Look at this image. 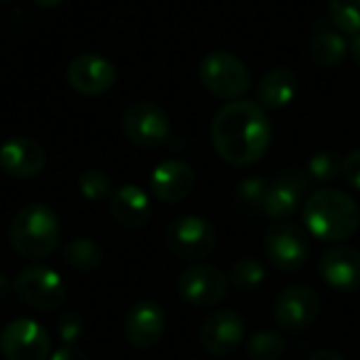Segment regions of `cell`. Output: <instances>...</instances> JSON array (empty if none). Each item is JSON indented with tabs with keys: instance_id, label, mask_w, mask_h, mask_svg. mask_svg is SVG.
<instances>
[{
	"instance_id": "cell-20",
	"label": "cell",
	"mask_w": 360,
	"mask_h": 360,
	"mask_svg": "<svg viewBox=\"0 0 360 360\" xmlns=\"http://www.w3.org/2000/svg\"><path fill=\"white\" fill-rule=\"evenodd\" d=\"M300 78L291 68H274L266 72L255 89V99L264 110H281L297 95Z\"/></svg>"
},
{
	"instance_id": "cell-33",
	"label": "cell",
	"mask_w": 360,
	"mask_h": 360,
	"mask_svg": "<svg viewBox=\"0 0 360 360\" xmlns=\"http://www.w3.org/2000/svg\"><path fill=\"white\" fill-rule=\"evenodd\" d=\"M350 51H352V59L354 63L360 68V34L352 36V42H350Z\"/></svg>"
},
{
	"instance_id": "cell-32",
	"label": "cell",
	"mask_w": 360,
	"mask_h": 360,
	"mask_svg": "<svg viewBox=\"0 0 360 360\" xmlns=\"http://www.w3.org/2000/svg\"><path fill=\"white\" fill-rule=\"evenodd\" d=\"M308 360H346V359H344V354H340V352H335V350H319V352H314V354H312Z\"/></svg>"
},
{
	"instance_id": "cell-10",
	"label": "cell",
	"mask_w": 360,
	"mask_h": 360,
	"mask_svg": "<svg viewBox=\"0 0 360 360\" xmlns=\"http://www.w3.org/2000/svg\"><path fill=\"white\" fill-rule=\"evenodd\" d=\"M0 350L6 360H49L51 338L32 319H15L0 331Z\"/></svg>"
},
{
	"instance_id": "cell-14",
	"label": "cell",
	"mask_w": 360,
	"mask_h": 360,
	"mask_svg": "<svg viewBox=\"0 0 360 360\" xmlns=\"http://www.w3.org/2000/svg\"><path fill=\"white\" fill-rule=\"evenodd\" d=\"M200 344L211 356H228L245 338V319L236 310H217L200 327Z\"/></svg>"
},
{
	"instance_id": "cell-35",
	"label": "cell",
	"mask_w": 360,
	"mask_h": 360,
	"mask_svg": "<svg viewBox=\"0 0 360 360\" xmlns=\"http://www.w3.org/2000/svg\"><path fill=\"white\" fill-rule=\"evenodd\" d=\"M38 6H44V8H53V6H59L63 0H34Z\"/></svg>"
},
{
	"instance_id": "cell-11",
	"label": "cell",
	"mask_w": 360,
	"mask_h": 360,
	"mask_svg": "<svg viewBox=\"0 0 360 360\" xmlns=\"http://www.w3.org/2000/svg\"><path fill=\"white\" fill-rule=\"evenodd\" d=\"M321 314V297L308 285L287 287L274 302L276 325L287 333L308 331Z\"/></svg>"
},
{
	"instance_id": "cell-23",
	"label": "cell",
	"mask_w": 360,
	"mask_h": 360,
	"mask_svg": "<svg viewBox=\"0 0 360 360\" xmlns=\"http://www.w3.org/2000/svg\"><path fill=\"white\" fill-rule=\"evenodd\" d=\"M63 257H65V264L72 266L76 272H93L101 266L103 251H101L97 240L86 238V236H78L65 245Z\"/></svg>"
},
{
	"instance_id": "cell-18",
	"label": "cell",
	"mask_w": 360,
	"mask_h": 360,
	"mask_svg": "<svg viewBox=\"0 0 360 360\" xmlns=\"http://www.w3.org/2000/svg\"><path fill=\"white\" fill-rule=\"evenodd\" d=\"M196 184L194 169L184 160H165L150 175V190L160 202H181L186 200Z\"/></svg>"
},
{
	"instance_id": "cell-1",
	"label": "cell",
	"mask_w": 360,
	"mask_h": 360,
	"mask_svg": "<svg viewBox=\"0 0 360 360\" xmlns=\"http://www.w3.org/2000/svg\"><path fill=\"white\" fill-rule=\"evenodd\" d=\"M211 141L224 162L232 167H251L270 150L272 122L257 101L236 99L213 116Z\"/></svg>"
},
{
	"instance_id": "cell-13",
	"label": "cell",
	"mask_w": 360,
	"mask_h": 360,
	"mask_svg": "<svg viewBox=\"0 0 360 360\" xmlns=\"http://www.w3.org/2000/svg\"><path fill=\"white\" fill-rule=\"evenodd\" d=\"M308 190V175L300 169L283 171L272 184H268L264 198V213L274 221H287L300 209Z\"/></svg>"
},
{
	"instance_id": "cell-27",
	"label": "cell",
	"mask_w": 360,
	"mask_h": 360,
	"mask_svg": "<svg viewBox=\"0 0 360 360\" xmlns=\"http://www.w3.org/2000/svg\"><path fill=\"white\" fill-rule=\"evenodd\" d=\"M329 17L340 32L360 34V0H329Z\"/></svg>"
},
{
	"instance_id": "cell-15",
	"label": "cell",
	"mask_w": 360,
	"mask_h": 360,
	"mask_svg": "<svg viewBox=\"0 0 360 360\" xmlns=\"http://www.w3.org/2000/svg\"><path fill=\"white\" fill-rule=\"evenodd\" d=\"M165 310L152 300H141L133 304L124 316V338L137 350H148L156 346L165 333Z\"/></svg>"
},
{
	"instance_id": "cell-2",
	"label": "cell",
	"mask_w": 360,
	"mask_h": 360,
	"mask_svg": "<svg viewBox=\"0 0 360 360\" xmlns=\"http://www.w3.org/2000/svg\"><path fill=\"white\" fill-rule=\"evenodd\" d=\"M302 217L310 234L323 243L350 240L360 228V209L352 196L335 188L312 192L304 200Z\"/></svg>"
},
{
	"instance_id": "cell-22",
	"label": "cell",
	"mask_w": 360,
	"mask_h": 360,
	"mask_svg": "<svg viewBox=\"0 0 360 360\" xmlns=\"http://www.w3.org/2000/svg\"><path fill=\"white\" fill-rule=\"evenodd\" d=\"M268 181L264 177H245L234 188V211L243 217H253L264 211Z\"/></svg>"
},
{
	"instance_id": "cell-28",
	"label": "cell",
	"mask_w": 360,
	"mask_h": 360,
	"mask_svg": "<svg viewBox=\"0 0 360 360\" xmlns=\"http://www.w3.org/2000/svg\"><path fill=\"white\" fill-rule=\"evenodd\" d=\"M78 190L89 200H101L112 190V179L101 169H89L78 177Z\"/></svg>"
},
{
	"instance_id": "cell-4",
	"label": "cell",
	"mask_w": 360,
	"mask_h": 360,
	"mask_svg": "<svg viewBox=\"0 0 360 360\" xmlns=\"http://www.w3.org/2000/svg\"><path fill=\"white\" fill-rule=\"evenodd\" d=\"M200 82L202 86L219 97V99H230L236 101L245 97L251 89V72L245 65L243 59L228 51H213L200 61Z\"/></svg>"
},
{
	"instance_id": "cell-36",
	"label": "cell",
	"mask_w": 360,
	"mask_h": 360,
	"mask_svg": "<svg viewBox=\"0 0 360 360\" xmlns=\"http://www.w3.org/2000/svg\"><path fill=\"white\" fill-rule=\"evenodd\" d=\"M4 2H8V0H0V4H4Z\"/></svg>"
},
{
	"instance_id": "cell-6",
	"label": "cell",
	"mask_w": 360,
	"mask_h": 360,
	"mask_svg": "<svg viewBox=\"0 0 360 360\" xmlns=\"http://www.w3.org/2000/svg\"><path fill=\"white\" fill-rule=\"evenodd\" d=\"M13 289L25 306L38 312L59 310L61 304L65 302L63 278L55 270L46 266H38V264L21 268L15 276Z\"/></svg>"
},
{
	"instance_id": "cell-9",
	"label": "cell",
	"mask_w": 360,
	"mask_h": 360,
	"mask_svg": "<svg viewBox=\"0 0 360 360\" xmlns=\"http://www.w3.org/2000/svg\"><path fill=\"white\" fill-rule=\"evenodd\" d=\"M228 276L211 264H194L177 276V293L194 308H213L228 295Z\"/></svg>"
},
{
	"instance_id": "cell-26",
	"label": "cell",
	"mask_w": 360,
	"mask_h": 360,
	"mask_svg": "<svg viewBox=\"0 0 360 360\" xmlns=\"http://www.w3.org/2000/svg\"><path fill=\"white\" fill-rule=\"evenodd\" d=\"M285 354V340L276 331H259L247 344L249 360H281Z\"/></svg>"
},
{
	"instance_id": "cell-29",
	"label": "cell",
	"mask_w": 360,
	"mask_h": 360,
	"mask_svg": "<svg viewBox=\"0 0 360 360\" xmlns=\"http://www.w3.org/2000/svg\"><path fill=\"white\" fill-rule=\"evenodd\" d=\"M82 331H84L82 321L76 314H65L59 323V335H61L63 344H76L80 340Z\"/></svg>"
},
{
	"instance_id": "cell-34",
	"label": "cell",
	"mask_w": 360,
	"mask_h": 360,
	"mask_svg": "<svg viewBox=\"0 0 360 360\" xmlns=\"http://www.w3.org/2000/svg\"><path fill=\"white\" fill-rule=\"evenodd\" d=\"M8 291H11V281L4 274H0V302L8 295Z\"/></svg>"
},
{
	"instance_id": "cell-17",
	"label": "cell",
	"mask_w": 360,
	"mask_h": 360,
	"mask_svg": "<svg viewBox=\"0 0 360 360\" xmlns=\"http://www.w3.org/2000/svg\"><path fill=\"white\" fill-rule=\"evenodd\" d=\"M46 165L44 148L32 137H13L0 146V169L17 179L36 177Z\"/></svg>"
},
{
	"instance_id": "cell-7",
	"label": "cell",
	"mask_w": 360,
	"mask_h": 360,
	"mask_svg": "<svg viewBox=\"0 0 360 360\" xmlns=\"http://www.w3.org/2000/svg\"><path fill=\"white\" fill-rule=\"evenodd\" d=\"M165 243L173 255L186 262L205 259L215 251L217 232L215 228L198 215L175 217L165 232Z\"/></svg>"
},
{
	"instance_id": "cell-5",
	"label": "cell",
	"mask_w": 360,
	"mask_h": 360,
	"mask_svg": "<svg viewBox=\"0 0 360 360\" xmlns=\"http://www.w3.org/2000/svg\"><path fill=\"white\" fill-rule=\"evenodd\" d=\"M264 251L276 270L291 274L308 264L312 247L304 228L289 221H274L264 234Z\"/></svg>"
},
{
	"instance_id": "cell-3",
	"label": "cell",
	"mask_w": 360,
	"mask_h": 360,
	"mask_svg": "<svg viewBox=\"0 0 360 360\" xmlns=\"http://www.w3.org/2000/svg\"><path fill=\"white\" fill-rule=\"evenodd\" d=\"M11 247L25 259H42L61 243L59 217L49 205L30 202L21 207L8 226Z\"/></svg>"
},
{
	"instance_id": "cell-31",
	"label": "cell",
	"mask_w": 360,
	"mask_h": 360,
	"mask_svg": "<svg viewBox=\"0 0 360 360\" xmlns=\"http://www.w3.org/2000/svg\"><path fill=\"white\" fill-rule=\"evenodd\" d=\"M49 360H91V359H89V354H86L84 350L76 348L74 344H63L61 348H57V350L51 354V359Z\"/></svg>"
},
{
	"instance_id": "cell-12",
	"label": "cell",
	"mask_w": 360,
	"mask_h": 360,
	"mask_svg": "<svg viewBox=\"0 0 360 360\" xmlns=\"http://www.w3.org/2000/svg\"><path fill=\"white\" fill-rule=\"evenodd\" d=\"M65 76L74 91H78L80 95L95 97V95L108 93L114 86L116 68L112 65L110 59H105L101 55L84 53L70 61Z\"/></svg>"
},
{
	"instance_id": "cell-16",
	"label": "cell",
	"mask_w": 360,
	"mask_h": 360,
	"mask_svg": "<svg viewBox=\"0 0 360 360\" xmlns=\"http://www.w3.org/2000/svg\"><path fill=\"white\" fill-rule=\"evenodd\" d=\"M319 274L331 289L340 293H354L360 289V251L335 245L319 259Z\"/></svg>"
},
{
	"instance_id": "cell-25",
	"label": "cell",
	"mask_w": 360,
	"mask_h": 360,
	"mask_svg": "<svg viewBox=\"0 0 360 360\" xmlns=\"http://www.w3.org/2000/svg\"><path fill=\"white\" fill-rule=\"evenodd\" d=\"M342 169H344V158L338 152H331V150L316 152L308 160V175H310V179L321 181V184L335 181L342 175Z\"/></svg>"
},
{
	"instance_id": "cell-19",
	"label": "cell",
	"mask_w": 360,
	"mask_h": 360,
	"mask_svg": "<svg viewBox=\"0 0 360 360\" xmlns=\"http://www.w3.org/2000/svg\"><path fill=\"white\" fill-rule=\"evenodd\" d=\"M110 213L122 228L139 230L152 217V205L148 194L133 184L118 188L110 198Z\"/></svg>"
},
{
	"instance_id": "cell-8",
	"label": "cell",
	"mask_w": 360,
	"mask_h": 360,
	"mask_svg": "<svg viewBox=\"0 0 360 360\" xmlns=\"http://www.w3.org/2000/svg\"><path fill=\"white\" fill-rule=\"evenodd\" d=\"M122 131L133 146L154 150L169 139L171 120L160 105L152 101H135L122 116Z\"/></svg>"
},
{
	"instance_id": "cell-30",
	"label": "cell",
	"mask_w": 360,
	"mask_h": 360,
	"mask_svg": "<svg viewBox=\"0 0 360 360\" xmlns=\"http://www.w3.org/2000/svg\"><path fill=\"white\" fill-rule=\"evenodd\" d=\"M342 175L346 177V181L360 192V150H352L346 158H344V169Z\"/></svg>"
},
{
	"instance_id": "cell-21",
	"label": "cell",
	"mask_w": 360,
	"mask_h": 360,
	"mask_svg": "<svg viewBox=\"0 0 360 360\" xmlns=\"http://www.w3.org/2000/svg\"><path fill=\"white\" fill-rule=\"evenodd\" d=\"M348 53V42L344 34L335 27H321L310 40V57L316 65L333 70L338 68Z\"/></svg>"
},
{
	"instance_id": "cell-24",
	"label": "cell",
	"mask_w": 360,
	"mask_h": 360,
	"mask_svg": "<svg viewBox=\"0 0 360 360\" xmlns=\"http://www.w3.org/2000/svg\"><path fill=\"white\" fill-rule=\"evenodd\" d=\"M264 278H266V268L255 257H243L234 262L228 272V283L236 291H243V293L255 291L264 283Z\"/></svg>"
}]
</instances>
